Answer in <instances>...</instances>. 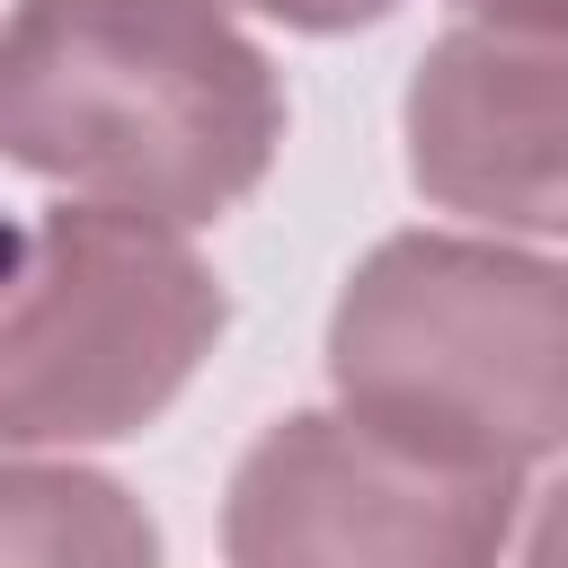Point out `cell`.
Returning <instances> with one entry per match:
<instances>
[{"label":"cell","mask_w":568,"mask_h":568,"mask_svg":"<svg viewBox=\"0 0 568 568\" xmlns=\"http://www.w3.org/2000/svg\"><path fill=\"white\" fill-rule=\"evenodd\" d=\"M0 559L9 568H160V524L124 479H106L89 462L9 453Z\"/></svg>","instance_id":"8992f818"},{"label":"cell","mask_w":568,"mask_h":568,"mask_svg":"<svg viewBox=\"0 0 568 568\" xmlns=\"http://www.w3.org/2000/svg\"><path fill=\"white\" fill-rule=\"evenodd\" d=\"M453 9L497 36H568V0H453Z\"/></svg>","instance_id":"ba28073f"},{"label":"cell","mask_w":568,"mask_h":568,"mask_svg":"<svg viewBox=\"0 0 568 568\" xmlns=\"http://www.w3.org/2000/svg\"><path fill=\"white\" fill-rule=\"evenodd\" d=\"M515 568H568V470L532 497V532H524V559Z\"/></svg>","instance_id":"9c48e42d"},{"label":"cell","mask_w":568,"mask_h":568,"mask_svg":"<svg viewBox=\"0 0 568 568\" xmlns=\"http://www.w3.org/2000/svg\"><path fill=\"white\" fill-rule=\"evenodd\" d=\"M222 328L231 293L186 248V231L115 204L27 213L0 320L9 453H80L160 426L222 346Z\"/></svg>","instance_id":"3957f363"},{"label":"cell","mask_w":568,"mask_h":568,"mask_svg":"<svg viewBox=\"0 0 568 568\" xmlns=\"http://www.w3.org/2000/svg\"><path fill=\"white\" fill-rule=\"evenodd\" d=\"M524 515L515 470L435 462L346 408H284L222 488L231 568H497Z\"/></svg>","instance_id":"277c9868"},{"label":"cell","mask_w":568,"mask_h":568,"mask_svg":"<svg viewBox=\"0 0 568 568\" xmlns=\"http://www.w3.org/2000/svg\"><path fill=\"white\" fill-rule=\"evenodd\" d=\"M399 151L435 213L568 240V36H435L399 89Z\"/></svg>","instance_id":"5b68a950"},{"label":"cell","mask_w":568,"mask_h":568,"mask_svg":"<svg viewBox=\"0 0 568 568\" xmlns=\"http://www.w3.org/2000/svg\"><path fill=\"white\" fill-rule=\"evenodd\" d=\"M284 71L222 0H18L0 44V142L71 204L204 231L284 151Z\"/></svg>","instance_id":"6da1fadb"},{"label":"cell","mask_w":568,"mask_h":568,"mask_svg":"<svg viewBox=\"0 0 568 568\" xmlns=\"http://www.w3.org/2000/svg\"><path fill=\"white\" fill-rule=\"evenodd\" d=\"M222 9L275 18V27H293V36H355V27H382L399 0H222Z\"/></svg>","instance_id":"52a82bcc"},{"label":"cell","mask_w":568,"mask_h":568,"mask_svg":"<svg viewBox=\"0 0 568 568\" xmlns=\"http://www.w3.org/2000/svg\"><path fill=\"white\" fill-rule=\"evenodd\" d=\"M346 417L470 470L568 453V266L497 231H390L328 302Z\"/></svg>","instance_id":"7a4b0ae2"}]
</instances>
